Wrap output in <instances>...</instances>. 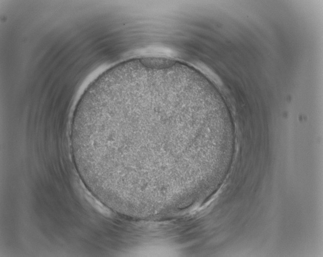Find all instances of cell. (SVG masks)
<instances>
[{
    "label": "cell",
    "mask_w": 323,
    "mask_h": 257,
    "mask_svg": "<svg viewBox=\"0 0 323 257\" xmlns=\"http://www.w3.org/2000/svg\"><path fill=\"white\" fill-rule=\"evenodd\" d=\"M193 97L164 75L126 67L104 72L85 91L72 119L81 177L126 197L179 177L191 164L193 141L206 130L205 120H195Z\"/></svg>",
    "instance_id": "cell-1"
},
{
    "label": "cell",
    "mask_w": 323,
    "mask_h": 257,
    "mask_svg": "<svg viewBox=\"0 0 323 257\" xmlns=\"http://www.w3.org/2000/svg\"><path fill=\"white\" fill-rule=\"evenodd\" d=\"M86 197L88 201L103 215L108 216L110 214V212L108 209L104 207L99 200L94 197L90 193L86 194Z\"/></svg>",
    "instance_id": "cell-2"
}]
</instances>
